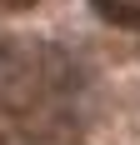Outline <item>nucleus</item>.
I'll use <instances>...</instances> for the list:
<instances>
[{
	"instance_id": "f257e3e1",
	"label": "nucleus",
	"mask_w": 140,
	"mask_h": 145,
	"mask_svg": "<svg viewBox=\"0 0 140 145\" xmlns=\"http://www.w3.org/2000/svg\"><path fill=\"white\" fill-rule=\"evenodd\" d=\"M90 5L115 25H140V0H90Z\"/></svg>"
},
{
	"instance_id": "f03ea898",
	"label": "nucleus",
	"mask_w": 140,
	"mask_h": 145,
	"mask_svg": "<svg viewBox=\"0 0 140 145\" xmlns=\"http://www.w3.org/2000/svg\"><path fill=\"white\" fill-rule=\"evenodd\" d=\"M10 5H35V0H10Z\"/></svg>"
}]
</instances>
